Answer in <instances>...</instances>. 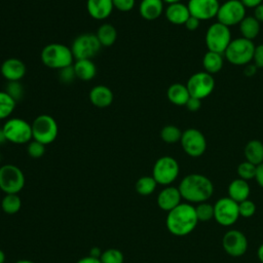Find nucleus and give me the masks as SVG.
Here are the masks:
<instances>
[{"label": "nucleus", "instance_id": "8", "mask_svg": "<svg viewBox=\"0 0 263 263\" xmlns=\"http://www.w3.org/2000/svg\"><path fill=\"white\" fill-rule=\"evenodd\" d=\"M180 166L178 161L172 156L158 158L152 170V177L157 184L170 186L179 176Z\"/></svg>", "mask_w": 263, "mask_h": 263}, {"label": "nucleus", "instance_id": "15", "mask_svg": "<svg viewBox=\"0 0 263 263\" xmlns=\"http://www.w3.org/2000/svg\"><path fill=\"white\" fill-rule=\"evenodd\" d=\"M222 247L231 257H240L248 250V238L239 230H228L222 237Z\"/></svg>", "mask_w": 263, "mask_h": 263}, {"label": "nucleus", "instance_id": "36", "mask_svg": "<svg viewBox=\"0 0 263 263\" xmlns=\"http://www.w3.org/2000/svg\"><path fill=\"white\" fill-rule=\"evenodd\" d=\"M123 254L117 249H108L100 257L102 263H123Z\"/></svg>", "mask_w": 263, "mask_h": 263}, {"label": "nucleus", "instance_id": "49", "mask_svg": "<svg viewBox=\"0 0 263 263\" xmlns=\"http://www.w3.org/2000/svg\"><path fill=\"white\" fill-rule=\"evenodd\" d=\"M77 263H102V262L99 258H93V257L87 256V257H84V258L78 260Z\"/></svg>", "mask_w": 263, "mask_h": 263}, {"label": "nucleus", "instance_id": "31", "mask_svg": "<svg viewBox=\"0 0 263 263\" xmlns=\"http://www.w3.org/2000/svg\"><path fill=\"white\" fill-rule=\"evenodd\" d=\"M22 200L17 194H6L1 201V208L4 213L13 215L21 210Z\"/></svg>", "mask_w": 263, "mask_h": 263}, {"label": "nucleus", "instance_id": "25", "mask_svg": "<svg viewBox=\"0 0 263 263\" xmlns=\"http://www.w3.org/2000/svg\"><path fill=\"white\" fill-rule=\"evenodd\" d=\"M73 68L76 78L82 81L91 80L97 73V67L91 60H76Z\"/></svg>", "mask_w": 263, "mask_h": 263}, {"label": "nucleus", "instance_id": "23", "mask_svg": "<svg viewBox=\"0 0 263 263\" xmlns=\"http://www.w3.org/2000/svg\"><path fill=\"white\" fill-rule=\"evenodd\" d=\"M139 12L143 18L147 21H154L158 18L163 12V1L142 0L139 5Z\"/></svg>", "mask_w": 263, "mask_h": 263}, {"label": "nucleus", "instance_id": "13", "mask_svg": "<svg viewBox=\"0 0 263 263\" xmlns=\"http://www.w3.org/2000/svg\"><path fill=\"white\" fill-rule=\"evenodd\" d=\"M246 7L240 2V0H227L220 4L217 22L227 26L232 27L239 25V23L246 17Z\"/></svg>", "mask_w": 263, "mask_h": 263}, {"label": "nucleus", "instance_id": "48", "mask_svg": "<svg viewBox=\"0 0 263 263\" xmlns=\"http://www.w3.org/2000/svg\"><path fill=\"white\" fill-rule=\"evenodd\" d=\"M246 8H256L258 5L263 3V0H240Z\"/></svg>", "mask_w": 263, "mask_h": 263}, {"label": "nucleus", "instance_id": "44", "mask_svg": "<svg viewBox=\"0 0 263 263\" xmlns=\"http://www.w3.org/2000/svg\"><path fill=\"white\" fill-rule=\"evenodd\" d=\"M199 25H200V21H199L198 18H196L195 16L190 15L189 18L186 21V23H185L184 26H185V28H186L188 31H195V30L198 29Z\"/></svg>", "mask_w": 263, "mask_h": 263}, {"label": "nucleus", "instance_id": "10", "mask_svg": "<svg viewBox=\"0 0 263 263\" xmlns=\"http://www.w3.org/2000/svg\"><path fill=\"white\" fill-rule=\"evenodd\" d=\"M25 186V176L20 167L4 164L0 167V189L6 194H17Z\"/></svg>", "mask_w": 263, "mask_h": 263}, {"label": "nucleus", "instance_id": "24", "mask_svg": "<svg viewBox=\"0 0 263 263\" xmlns=\"http://www.w3.org/2000/svg\"><path fill=\"white\" fill-rule=\"evenodd\" d=\"M166 96L168 101L176 106H185L190 98L186 84L173 83L168 86Z\"/></svg>", "mask_w": 263, "mask_h": 263}, {"label": "nucleus", "instance_id": "18", "mask_svg": "<svg viewBox=\"0 0 263 263\" xmlns=\"http://www.w3.org/2000/svg\"><path fill=\"white\" fill-rule=\"evenodd\" d=\"M181 193L179 188L167 186L162 189L157 196V205L165 212H170L181 203Z\"/></svg>", "mask_w": 263, "mask_h": 263}, {"label": "nucleus", "instance_id": "21", "mask_svg": "<svg viewBox=\"0 0 263 263\" xmlns=\"http://www.w3.org/2000/svg\"><path fill=\"white\" fill-rule=\"evenodd\" d=\"M89 101L98 108L108 107L113 102V92L106 85H96L89 91Z\"/></svg>", "mask_w": 263, "mask_h": 263}, {"label": "nucleus", "instance_id": "2", "mask_svg": "<svg viewBox=\"0 0 263 263\" xmlns=\"http://www.w3.org/2000/svg\"><path fill=\"white\" fill-rule=\"evenodd\" d=\"M198 219L194 205L181 202L170 211L166 216L165 225L167 230L176 236H185L191 233L197 226Z\"/></svg>", "mask_w": 263, "mask_h": 263}, {"label": "nucleus", "instance_id": "27", "mask_svg": "<svg viewBox=\"0 0 263 263\" xmlns=\"http://www.w3.org/2000/svg\"><path fill=\"white\" fill-rule=\"evenodd\" d=\"M224 65L223 54L208 50L202 58V66L205 72L210 74H216L220 72Z\"/></svg>", "mask_w": 263, "mask_h": 263}, {"label": "nucleus", "instance_id": "39", "mask_svg": "<svg viewBox=\"0 0 263 263\" xmlns=\"http://www.w3.org/2000/svg\"><path fill=\"white\" fill-rule=\"evenodd\" d=\"M6 92L9 96H11L15 101H17L23 97L24 90L22 85L20 84V81H16V82H8Z\"/></svg>", "mask_w": 263, "mask_h": 263}, {"label": "nucleus", "instance_id": "11", "mask_svg": "<svg viewBox=\"0 0 263 263\" xmlns=\"http://www.w3.org/2000/svg\"><path fill=\"white\" fill-rule=\"evenodd\" d=\"M190 97L203 100L208 98L215 88V79L212 74L201 71L191 75L186 83Z\"/></svg>", "mask_w": 263, "mask_h": 263}, {"label": "nucleus", "instance_id": "9", "mask_svg": "<svg viewBox=\"0 0 263 263\" xmlns=\"http://www.w3.org/2000/svg\"><path fill=\"white\" fill-rule=\"evenodd\" d=\"M101 47L96 34L84 33L74 39L71 50L75 60H91L98 54Z\"/></svg>", "mask_w": 263, "mask_h": 263}, {"label": "nucleus", "instance_id": "17", "mask_svg": "<svg viewBox=\"0 0 263 263\" xmlns=\"http://www.w3.org/2000/svg\"><path fill=\"white\" fill-rule=\"evenodd\" d=\"M1 75L8 82H16L20 81L26 74V66L23 61L10 58L5 60L0 67Z\"/></svg>", "mask_w": 263, "mask_h": 263}, {"label": "nucleus", "instance_id": "47", "mask_svg": "<svg viewBox=\"0 0 263 263\" xmlns=\"http://www.w3.org/2000/svg\"><path fill=\"white\" fill-rule=\"evenodd\" d=\"M254 17L261 24L263 23V3L254 8Z\"/></svg>", "mask_w": 263, "mask_h": 263}, {"label": "nucleus", "instance_id": "5", "mask_svg": "<svg viewBox=\"0 0 263 263\" xmlns=\"http://www.w3.org/2000/svg\"><path fill=\"white\" fill-rule=\"evenodd\" d=\"M231 40V32L229 27L219 22L212 24L208 28L204 36L208 50L215 51L221 54H224Z\"/></svg>", "mask_w": 263, "mask_h": 263}, {"label": "nucleus", "instance_id": "50", "mask_svg": "<svg viewBox=\"0 0 263 263\" xmlns=\"http://www.w3.org/2000/svg\"><path fill=\"white\" fill-rule=\"evenodd\" d=\"M102 253H103V252L101 251L100 248L93 247V248L90 250V252H89V256H90V257H93V258H99V259H100Z\"/></svg>", "mask_w": 263, "mask_h": 263}, {"label": "nucleus", "instance_id": "53", "mask_svg": "<svg viewBox=\"0 0 263 263\" xmlns=\"http://www.w3.org/2000/svg\"><path fill=\"white\" fill-rule=\"evenodd\" d=\"M163 2H165V3H167V4H174V3H179V2H181L182 0H162Z\"/></svg>", "mask_w": 263, "mask_h": 263}, {"label": "nucleus", "instance_id": "16", "mask_svg": "<svg viewBox=\"0 0 263 263\" xmlns=\"http://www.w3.org/2000/svg\"><path fill=\"white\" fill-rule=\"evenodd\" d=\"M187 6L190 15L195 16L201 22L217 16L220 2L219 0H189Z\"/></svg>", "mask_w": 263, "mask_h": 263}, {"label": "nucleus", "instance_id": "28", "mask_svg": "<svg viewBox=\"0 0 263 263\" xmlns=\"http://www.w3.org/2000/svg\"><path fill=\"white\" fill-rule=\"evenodd\" d=\"M239 31L241 37L253 41L260 33V23L254 17V15H246V17L239 23Z\"/></svg>", "mask_w": 263, "mask_h": 263}, {"label": "nucleus", "instance_id": "3", "mask_svg": "<svg viewBox=\"0 0 263 263\" xmlns=\"http://www.w3.org/2000/svg\"><path fill=\"white\" fill-rule=\"evenodd\" d=\"M40 58L43 65L57 70L72 66L74 60L71 47L62 43H49L45 45Z\"/></svg>", "mask_w": 263, "mask_h": 263}, {"label": "nucleus", "instance_id": "6", "mask_svg": "<svg viewBox=\"0 0 263 263\" xmlns=\"http://www.w3.org/2000/svg\"><path fill=\"white\" fill-rule=\"evenodd\" d=\"M33 140L38 141L44 145L52 143L59 133V127L55 119L47 114L37 116L32 122Z\"/></svg>", "mask_w": 263, "mask_h": 263}, {"label": "nucleus", "instance_id": "40", "mask_svg": "<svg viewBox=\"0 0 263 263\" xmlns=\"http://www.w3.org/2000/svg\"><path fill=\"white\" fill-rule=\"evenodd\" d=\"M59 77L61 78V80L65 83H69L71 81H73L74 78H76L75 72H74V68L73 65L66 67L64 69L59 70Z\"/></svg>", "mask_w": 263, "mask_h": 263}, {"label": "nucleus", "instance_id": "22", "mask_svg": "<svg viewBox=\"0 0 263 263\" xmlns=\"http://www.w3.org/2000/svg\"><path fill=\"white\" fill-rule=\"evenodd\" d=\"M228 197L236 201L237 203L249 198L251 193V188L248 181L240 178L234 179L228 185Z\"/></svg>", "mask_w": 263, "mask_h": 263}, {"label": "nucleus", "instance_id": "51", "mask_svg": "<svg viewBox=\"0 0 263 263\" xmlns=\"http://www.w3.org/2000/svg\"><path fill=\"white\" fill-rule=\"evenodd\" d=\"M257 256H258V259L261 263H263V243L259 246L258 248V251H257Z\"/></svg>", "mask_w": 263, "mask_h": 263}, {"label": "nucleus", "instance_id": "43", "mask_svg": "<svg viewBox=\"0 0 263 263\" xmlns=\"http://www.w3.org/2000/svg\"><path fill=\"white\" fill-rule=\"evenodd\" d=\"M185 107L189 111H191V112H196V111H198L201 108V100L193 98V97H190L188 102L186 103Z\"/></svg>", "mask_w": 263, "mask_h": 263}, {"label": "nucleus", "instance_id": "41", "mask_svg": "<svg viewBox=\"0 0 263 263\" xmlns=\"http://www.w3.org/2000/svg\"><path fill=\"white\" fill-rule=\"evenodd\" d=\"M112 2H113L114 8L123 12H127L132 10L136 3L135 0H112Z\"/></svg>", "mask_w": 263, "mask_h": 263}, {"label": "nucleus", "instance_id": "35", "mask_svg": "<svg viewBox=\"0 0 263 263\" xmlns=\"http://www.w3.org/2000/svg\"><path fill=\"white\" fill-rule=\"evenodd\" d=\"M256 172H257V165H255L252 162H249L247 160L240 162L237 166L238 178L246 180V181L255 179Z\"/></svg>", "mask_w": 263, "mask_h": 263}, {"label": "nucleus", "instance_id": "12", "mask_svg": "<svg viewBox=\"0 0 263 263\" xmlns=\"http://www.w3.org/2000/svg\"><path fill=\"white\" fill-rule=\"evenodd\" d=\"M239 217L238 203L228 196L218 199L214 204V219L221 226H231Z\"/></svg>", "mask_w": 263, "mask_h": 263}, {"label": "nucleus", "instance_id": "42", "mask_svg": "<svg viewBox=\"0 0 263 263\" xmlns=\"http://www.w3.org/2000/svg\"><path fill=\"white\" fill-rule=\"evenodd\" d=\"M253 64H255L257 68H263V44H259L255 47Z\"/></svg>", "mask_w": 263, "mask_h": 263}, {"label": "nucleus", "instance_id": "37", "mask_svg": "<svg viewBox=\"0 0 263 263\" xmlns=\"http://www.w3.org/2000/svg\"><path fill=\"white\" fill-rule=\"evenodd\" d=\"M238 212L239 216L242 218H251L256 212V204L251 199H246L238 202Z\"/></svg>", "mask_w": 263, "mask_h": 263}, {"label": "nucleus", "instance_id": "4", "mask_svg": "<svg viewBox=\"0 0 263 263\" xmlns=\"http://www.w3.org/2000/svg\"><path fill=\"white\" fill-rule=\"evenodd\" d=\"M255 45L243 37L232 39L224 52L225 59L234 66H246L253 62Z\"/></svg>", "mask_w": 263, "mask_h": 263}, {"label": "nucleus", "instance_id": "46", "mask_svg": "<svg viewBox=\"0 0 263 263\" xmlns=\"http://www.w3.org/2000/svg\"><path fill=\"white\" fill-rule=\"evenodd\" d=\"M257 67L255 66V64H248V65H246L245 66V69H243V74L246 75V76H248V77H252L253 75H255L256 74V72H257Z\"/></svg>", "mask_w": 263, "mask_h": 263}, {"label": "nucleus", "instance_id": "20", "mask_svg": "<svg viewBox=\"0 0 263 263\" xmlns=\"http://www.w3.org/2000/svg\"><path fill=\"white\" fill-rule=\"evenodd\" d=\"M164 13L166 20L174 25H185L186 21L190 16L187 4H183L182 2L168 4Z\"/></svg>", "mask_w": 263, "mask_h": 263}, {"label": "nucleus", "instance_id": "19", "mask_svg": "<svg viewBox=\"0 0 263 263\" xmlns=\"http://www.w3.org/2000/svg\"><path fill=\"white\" fill-rule=\"evenodd\" d=\"M112 0H87L86 9L89 15L96 20L107 18L113 10Z\"/></svg>", "mask_w": 263, "mask_h": 263}, {"label": "nucleus", "instance_id": "7", "mask_svg": "<svg viewBox=\"0 0 263 263\" xmlns=\"http://www.w3.org/2000/svg\"><path fill=\"white\" fill-rule=\"evenodd\" d=\"M5 140L13 144H26L32 139V125L22 118H9L2 126Z\"/></svg>", "mask_w": 263, "mask_h": 263}, {"label": "nucleus", "instance_id": "14", "mask_svg": "<svg viewBox=\"0 0 263 263\" xmlns=\"http://www.w3.org/2000/svg\"><path fill=\"white\" fill-rule=\"evenodd\" d=\"M180 142L184 152L191 157H199L206 150V139L204 135L193 127L187 128L182 133Z\"/></svg>", "mask_w": 263, "mask_h": 263}, {"label": "nucleus", "instance_id": "38", "mask_svg": "<svg viewBox=\"0 0 263 263\" xmlns=\"http://www.w3.org/2000/svg\"><path fill=\"white\" fill-rule=\"evenodd\" d=\"M28 154L33 158H39L45 153V145L38 141H30L27 147Z\"/></svg>", "mask_w": 263, "mask_h": 263}, {"label": "nucleus", "instance_id": "45", "mask_svg": "<svg viewBox=\"0 0 263 263\" xmlns=\"http://www.w3.org/2000/svg\"><path fill=\"white\" fill-rule=\"evenodd\" d=\"M255 179H256L258 185L263 188V162L261 164L257 165V172H256Z\"/></svg>", "mask_w": 263, "mask_h": 263}, {"label": "nucleus", "instance_id": "32", "mask_svg": "<svg viewBox=\"0 0 263 263\" xmlns=\"http://www.w3.org/2000/svg\"><path fill=\"white\" fill-rule=\"evenodd\" d=\"M157 183L152 176H144L136 182V191L141 195H150L156 189Z\"/></svg>", "mask_w": 263, "mask_h": 263}, {"label": "nucleus", "instance_id": "55", "mask_svg": "<svg viewBox=\"0 0 263 263\" xmlns=\"http://www.w3.org/2000/svg\"><path fill=\"white\" fill-rule=\"evenodd\" d=\"M15 263H34V262L30 261V260H18Z\"/></svg>", "mask_w": 263, "mask_h": 263}, {"label": "nucleus", "instance_id": "29", "mask_svg": "<svg viewBox=\"0 0 263 263\" xmlns=\"http://www.w3.org/2000/svg\"><path fill=\"white\" fill-rule=\"evenodd\" d=\"M96 35L102 46L109 47L116 41L117 31L111 24H103L99 27Z\"/></svg>", "mask_w": 263, "mask_h": 263}, {"label": "nucleus", "instance_id": "54", "mask_svg": "<svg viewBox=\"0 0 263 263\" xmlns=\"http://www.w3.org/2000/svg\"><path fill=\"white\" fill-rule=\"evenodd\" d=\"M4 141H6V140H5L4 134H3V132H2V128H1V129H0V144H1L2 142H4Z\"/></svg>", "mask_w": 263, "mask_h": 263}, {"label": "nucleus", "instance_id": "1", "mask_svg": "<svg viewBox=\"0 0 263 263\" xmlns=\"http://www.w3.org/2000/svg\"><path fill=\"white\" fill-rule=\"evenodd\" d=\"M182 198L191 203L208 201L214 194L213 182L201 174H189L179 184Z\"/></svg>", "mask_w": 263, "mask_h": 263}, {"label": "nucleus", "instance_id": "30", "mask_svg": "<svg viewBox=\"0 0 263 263\" xmlns=\"http://www.w3.org/2000/svg\"><path fill=\"white\" fill-rule=\"evenodd\" d=\"M16 101L6 91L0 90V119L8 118L13 112Z\"/></svg>", "mask_w": 263, "mask_h": 263}, {"label": "nucleus", "instance_id": "34", "mask_svg": "<svg viewBox=\"0 0 263 263\" xmlns=\"http://www.w3.org/2000/svg\"><path fill=\"white\" fill-rule=\"evenodd\" d=\"M194 209L198 221L208 222L214 218V205L209 203L208 201L197 203Z\"/></svg>", "mask_w": 263, "mask_h": 263}, {"label": "nucleus", "instance_id": "52", "mask_svg": "<svg viewBox=\"0 0 263 263\" xmlns=\"http://www.w3.org/2000/svg\"><path fill=\"white\" fill-rule=\"evenodd\" d=\"M5 261V254L2 250H0V263H4Z\"/></svg>", "mask_w": 263, "mask_h": 263}, {"label": "nucleus", "instance_id": "26", "mask_svg": "<svg viewBox=\"0 0 263 263\" xmlns=\"http://www.w3.org/2000/svg\"><path fill=\"white\" fill-rule=\"evenodd\" d=\"M246 160L252 162L255 165H259L263 162V143L259 140L249 141L243 149Z\"/></svg>", "mask_w": 263, "mask_h": 263}, {"label": "nucleus", "instance_id": "33", "mask_svg": "<svg viewBox=\"0 0 263 263\" xmlns=\"http://www.w3.org/2000/svg\"><path fill=\"white\" fill-rule=\"evenodd\" d=\"M182 130L173 124H167L163 126L160 130V138L163 142L167 144H175L181 140Z\"/></svg>", "mask_w": 263, "mask_h": 263}]
</instances>
